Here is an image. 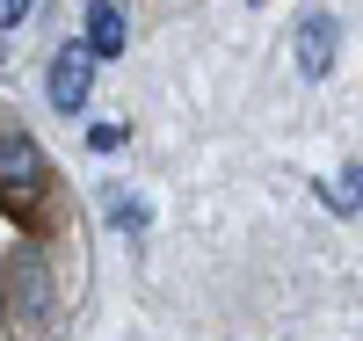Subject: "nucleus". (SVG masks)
I'll use <instances>...</instances> for the list:
<instances>
[{
	"instance_id": "7ed1b4c3",
	"label": "nucleus",
	"mask_w": 363,
	"mask_h": 341,
	"mask_svg": "<svg viewBox=\"0 0 363 341\" xmlns=\"http://www.w3.org/2000/svg\"><path fill=\"white\" fill-rule=\"evenodd\" d=\"M335 44H342V22L335 15H306V29H298V73L327 80L335 73Z\"/></svg>"
},
{
	"instance_id": "39448f33",
	"label": "nucleus",
	"mask_w": 363,
	"mask_h": 341,
	"mask_svg": "<svg viewBox=\"0 0 363 341\" xmlns=\"http://www.w3.org/2000/svg\"><path fill=\"white\" fill-rule=\"evenodd\" d=\"M327 203H335V211H356L363 203V167H335V174H327V189H320Z\"/></svg>"
},
{
	"instance_id": "423d86ee",
	"label": "nucleus",
	"mask_w": 363,
	"mask_h": 341,
	"mask_svg": "<svg viewBox=\"0 0 363 341\" xmlns=\"http://www.w3.org/2000/svg\"><path fill=\"white\" fill-rule=\"evenodd\" d=\"M29 8H37V0H0V29H22Z\"/></svg>"
},
{
	"instance_id": "20e7f679",
	"label": "nucleus",
	"mask_w": 363,
	"mask_h": 341,
	"mask_svg": "<svg viewBox=\"0 0 363 341\" xmlns=\"http://www.w3.org/2000/svg\"><path fill=\"white\" fill-rule=\"evenodd\" d=\"M87 44H95V58H124L131 22H124V8H116V0H95V8H87Z\"/></svg>"
},
{
	"instance_id": "0eeeda50",
	"label": "nucleus",
	"mask_w": 363,
	"mask_h": 341,
	"mask_svg": "<svg viewBox=\"0 0 363 341\" xmlns=\"http://www.w3.org/2000/svg\"><path fill=\"white\" fill-rule=\"evenodd\" d=\"M109 218H116V225H145V203H131V196H116V203H109Z\"/></svg>"
},
{
	"instance_id": "f03ea898",
	"label": "nucleus",
	"mask_w": 363,
	"mask_h": 341,
	"mask_svg": "<svg viewBox=\"0 0 363 341\" xmlns=\"http://www.w3.org/2000/svg\"><path fill=\"white\" fill-rule=\"evenodd\" d=\"M95 66H102L95 44H66L51 58V109L58 116H80L87 109V95H95Z\"/></svg>"
},
{
	"instance_id": "f257e3e1",
	"label": "nucleus",
	"mask_w": 363,
	"mask_h": 341,
	"mask_svg": "<svg viewBox=\"0 0 363 341\" xmlns=\"http://www.w3.org/2000/svg\"><path fill=\"white\" fill-rule=\"evenodd\" d=\"M44 189H51V160H44V145L22 138V131H0V211L29 218V211L44 203Z\"/></svg>"
}]
</instances>
